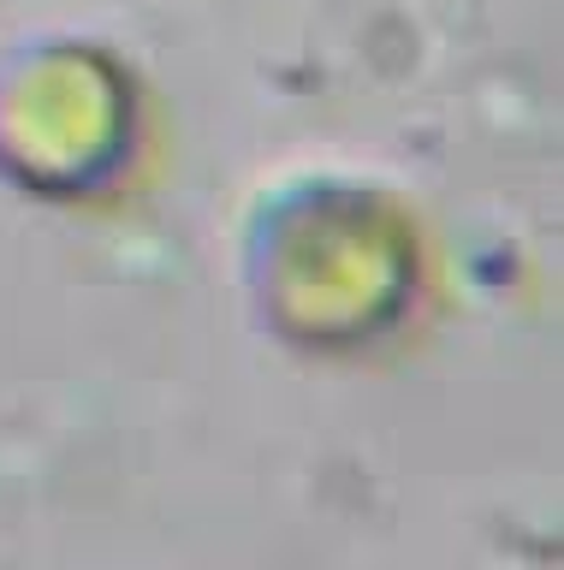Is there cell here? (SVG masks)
<instances>
[{
	"label": "cell",
	"instance_id": "obj_1",
	"mask_svg": "<svg viewBox=\"0 0 564 570\" xmlns=\"http://www.w3.org/2000/svg\"><path fill=\"white\" fill-rule=\"evenodd\" d=\"M238 292L256 333L297 356H357L404 327L422 292V232L380 178L304 167L244 214Z\"/></svg>",
	"mask_w": 564,
	"mask_h": 570
},
{
	"label": "cell",
	"instance_id": "obj_2",
	"mask_svg": "<svg viewBox=\"0 0 564 570\" xmlns=\"http://www.w3.org/2000/svg\"><path fill=\"white\" fill-rule=\"evenodd\" d=\"M137 78L108 42L37 30L0 48V185L24 203H101L137 160Z\"/></svg>",
	"mask_w": 564,
	"mask_h": 570
}]
</instances>
